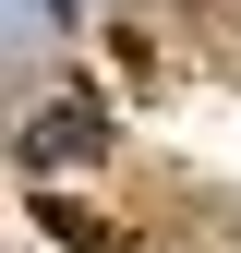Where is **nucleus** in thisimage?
I'll list each match as a JSON object with an SVG mask.
<instances>
[{
	"label": "nucleus",
	"instance_id": "1",
	"mask_svg": "<svg viewBox=\"0 0 241 253\" xmlns=\"http://www.w3.org/2000/svg\"><path fill=\"white\" fill-rule=\"evenodd\" d=\"M73 145H97V109H48L37 121V157H73Z\"/></svg>",
	"mask_w": 241,
	"mask_h": 253
}]
</instances>
